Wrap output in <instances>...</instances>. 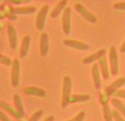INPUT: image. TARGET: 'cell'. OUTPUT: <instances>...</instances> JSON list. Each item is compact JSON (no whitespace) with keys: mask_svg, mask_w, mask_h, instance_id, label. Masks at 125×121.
<instances>
[{"mask_svg":"<svg viewBox=\"0 0 125 121\" xmlns=\"http://www.w3.org/2000/svg\"><path fill=\"white\" fill-rule=\"evenodd\" d=\"M85 118V112L84 111H80L78 114H76L74 118L70 119V120H66V121H83Z\"/></svg>","mask_w":125,"mask_h":121,"instance_id":"24","label":"cell"},{"mask_svg":"<svg viewBox=\"0 0 125 121\" xmlns=\"http://www.w3.org/2000/svg\"><path fill=\"white\" fill-rule=\"evenodd\" d=\"M90 100V96L86 95V94H83V95H71L70 100H69V105L70 104H75V103H84Z\"/></svg>","mask_w":125,"mask_h":121,"instance_id":"18","label":"cell"},{"mask_svg":"<svg viewBox=\"0 0 125 121\" xmlns=\"http://www.w3.org/2000/svg\"><path fill=\"white\" fill-rule=\"evenodd\" d=\"M0 51H1V42H0Z\"/></svg>","mask_w":125,"mask_h":121,"instance_id":"32","label":"cell"},{"mask_svg":"<svg viewBox=\"0 0 125 121\" xmlns=\"http://www.w3.org/2000/svg\"><path fill=\"white\" fill-rule=\"evenodd\" d=\"M112 113H113V120L115 121H125L124 120V117L117 111V110H112Z\"/></svg>","mask_w":125,"mask_h":121,"instance_id":"26","label":"cell"},{"mask_svg":"<svg viewBox=\"0 0 125 121\" xmlns=\"http://www.w3.org/2000/svg\"><path fill=\"white\" fill-rule=\"evenodd\" d=\"M48 12H49V6L45 5L41 7V9L38 11L37 19H35V26L39 31H42L45 26V21H47Z\"/></svg>","mask_w":125,"mask_h":121,"instance_id":"2","label":"cell"},{"mask_svg":"<svg viewBox=\"0 0 125 121\" xmlns=\"http://www.w3.org/2000/svg\"><path fill=\"white\" fill-rule=\"evenodd\" d=\"M99 67H100V70H101L102 76H103L105 79H109L110 78V69H109L107 62H106L105 55L102 56V57L99 60Z\"/></svg>","mask_w":125,"mask_h":121,"instance_id":"14","label":"cell"},{"mask_svg":"<svg viewBox=\"0 0 125 121\" xmlns=\"http://www.w3.org/2000/svg\"><path fill=\"white\" fill-rule=\"evenodd\" d=\"M30 43H31V37L29 35H26V36L22 39V43L21 46H20V57H26L27 54L29 52V47H30Z\"/></svg>","mask_w":125,"mask_h":121,"instance_id":"17","label":"cell"},{"mask_svg":"<svg viewBox=\"0 0 125 121\" xmlns=\"http://www.w3.org/2000/svg\"><path fill=\"white\" fill-rule=\"evenodd\" d=\"M123 85H125V77H120V78L116 79L115 82L112 83L110 86L106 87L104 93H105L107 96H111V95H113L120 87H122Z\"/></svg>","mask_w":125,"mask_h":121,"instance_id":"9","label":"cell"},{"mask_svg":"<svg viewBox=\"0 0 125 121\" xmlns=\"http://www.w3.org/2000/svg\"><path fill=\"white\" fill-rule=\"evenodd\" d=\"M103 116L105 121H113V113H112V110L107 104L103 105Z\"/></svg>","mask_w":125,"mask_h":121,"instance_id":"22","label":"cell"},{"mask_svg":"<svg viewBox=\"0 0 125 121\" xmlns=\"http://www.w3.org/2000/svg\"><path fill=\"white\" fill-rule=\"evenodd\" d=\"M13 104H14V108H16L20 113L23 114L24 110H23V106H22V100L20 98V96L18 94H14L13 95Z\"/></svg>","mask_w":125,"mask_h":121,"instance_id":"20","label":"cell"},{"mask_svg":"<svg viewBox=\"0 0 125 121\" xmlns=\"http://www.w3.org/2000/svg\"><path fill=\"white\" fill-rule=\"evenodd\" d=\"M42 113H43V110H38V111H35L34 113L31 116V118L29 119V121H38L39 119L41 118Z\"/></svg>","mask_w":125,"mask_h":121,"instance_id":"25","label":"cell"},{"mask_svg":"<svg viewBox=\"0 0 125 121\" xmlns=\"http://www.w3.org/2000/svg\"><path fill=\"white\" fill-rule=\"evenodd\" d=\"M92 78H93V84H94V87L96 89L101 88V70H100V67L96 63L93 64L92 67Z\"/></svg>","mask_w":125,"mask_h":121,"instance_id":"10","label":"cell"},{"mask_svg":"<svg viewBox=\"0 0 125 121\" xmlns=\"http://www.w3.org/2000/svg\"><path fill=\"white\" fill-rule=\"evenodd\" d=\"M20 84V62L18 58L12 60L11 65V85L12 87H18Z\"/></svg>","mask_w":125,"mask_h":121,"instance_id":"3","label":"cell"},{"mask_svg":"<svg viewBox=\"0 0 125 121\" xmlns=\"http://www.w3.org/2000/svg\"><path fill=\"white\" fill-rule=\"evenodd\" d=\"M109 60H110V66H111V73L112 75H117L118 74V55L117 51H116L115 46H111L109 52Z\"/></svg>","mask_w":125,"mask_h":121,"instance_id":"4","label":"cell"},{"mask_svg":"<svg viewBox=\"0 0 125 121\" xmlns=\"http://www.w3.org/2000/svg\"><path fill=\"white\" fill-rule=\"evenodd\" d=\"M0 121H10L9 117H8L1 109H0Z\"/></svg>","mask_w":125,"mask_h":121,"instance_id":"29","label":"cell"},{"mask_svg":"<svg viewBox=\"0 0 125 121\" xmlns=\"http://www.w3.org/2000/svg\"><path fill=\"white\" fill-rule=\"evenodd\" d=\"M49 53V36L47 33H42L40 37V55L47 56Z\"/></svg>","mask_w":125,"mask_h":121,"instance_id":"11","label":"cell"},{"mask_svg":"<svg viewBox=\"0 0 125 121\" xmlns=\"http://www.w3.org/2000/svg\"><path fill=\"white\" fill-rule=\"evenodd\" d=\"M0 108H1L2 110H5V111L11 113L12 116H13L14 118H17V119H21L22 117H23V114L20 113V112L18 111V110H17L14 107H11V106L8 105L7 103H5V101H1V100H0Z\"/></svg>","mask_w":125,"mask_h":121,"instance_id":"13","label":"cell"},{"mask_svg":"<svg viewBox=\"0 0 125 121\" xmlns=\"http://www.w3.org/2000/svg\"><path fill=\"white\" fill-rule=\"evenodd\" d=\"M113 96H115L116 98H124L125 99V90H123V89H117V90L113 94Z\"/></svg>","mask_w":125,"mask_h":121,"instance_id":"27","label":"cell"},{"mask_svg":"<svg viewBox=\"0 0 125 121\" xmlns=\"http://www.w3.org/2000/svg\"><path fill=\"white\" fill-rule=\"evenodd\" d=\"M53 120H54V117H52V116L48 117V118L45 119V121H53Z\"/></svg>","mask_w":125,"mask_h":121,"instance_id":"31","label":"cell"},{"mask_svg":"<svg viewBox=\"0 0 125 121\" xmlns=\"http://www.w3.org/2000/svg\"><path fill=\"white\" fill-rule=\"evenodd\" d=\"M0 63L3 64V65L9 66V65H12V60L9 57H7V56L2 55V54L0 53Z\"/></svg>","mask_w":125,"mask_h":121,"instance_id":"23","label":"cell"},{"mask_svg":"<svg viewBox=\"0 0 125 121\" xmlns=\"http://www.w3.org/2000/svg\"><path fill=\"white\" fill-rule=\"evenodd\" d=\"M7 31H8V39H9L10 47L14 50L17 47V45H18V34H17V31L12 24H8Z\"/></svg>","mask_w":125,"mask_h":121,"instance_id":"8","label":"cell"},{"mask_svg":"<svg viewBox=\"0 0 125 121\" xmlns=\"http://www.w3.org/2000/svg\"><path fill=\"white\" fill-rule=\"evenodd\" d=\"M106 53L105 50H100V51L95 52V53L91 54V55L86 56V57L83 58V64H91V63H94L95 60H100L102 56H104Z\"/></svg>","mask_w":125,"mask_h":121,"instance_id":"16","label":"cell"},{"mask_svg":"<svg viewBox=\"0 0 125 121\" xmlns=\"http://www.w3.org/2000/svg\"><path fill=\"white\" fill-rule=\"evenodd\" d=\"M14 13L18 14H24V13H32L35 11L34 7H17L13 9Z\"/></svg>","mask_w":125,"mask_h":121,"instance_id":"21","label":"cell"},{"mask_svg":"<svg viewBox=\"0 0 125 121\" xmlns=\"http://www.w3.org/2000/svg\"><path fill=\"white\" fill-rule=\"evenodd\" d=\"M64 44H65L66 46H70L75 50H81V51H87V50L90 49V46H89L86 43L82 42V41H78V40L66 39V40H64Z\"/></svg>","mask_w":125,"mask_h":121,"instance_id":"7","label":"cell"},{"mask_svg":"<svg viewBox=\"0 0 125 121\" xmlns=\"http://www.w3.org/2000/svg\"><path fill=\"white\" fill-rule=\"evenodd\" d=\"M114 9H116V10H123V11H125V2H116V3H114Z\"/></svg>","mask_w":125,"mask_h":121,"instance_id":"28","label":"cell"},{"mask_svg":"<svg viewBox=\"0 0 125 121\" xmlns=\"http://www.w3.org/2000/svg\"><path fill=\"white\" fill-rule=\"evenodd\" d=\"M112 105H113L114 108H115V109L125 118V105L118 99V98L114 97L113 99H112Z\"/></svg>","mask_w":125,"mask_h":121,"instance_id":"19","label":"cell"},{"mask_svg":"<svg viewBox=\"0 0 125 121\" xmlns=\"http://www.w3.org/2000/svg\"><path fill=\"white\" fill-rule=\"evenodd\" d=\"M66 5H68V0H60L57 3V6L53 8V10L51 11V18L54 19L57 17H59L66 8Z\"/></svg>","mask_w":125,"mask_h":121,"instance_id":"15","label":"cell"},{"mask_svg":"<svg viewBox=\"0 0 125 121\" xmlns=\"http://www.w3.org/2000/svg\"><path fill=\"white\" fill-rule=\"evenodd\" d=\"M71 91H72V79H71L70 76H65L63 78V87H62V100H61L62 108H66L69 106Z\"/></svg>","mask_w":125,"mask_h":121,"instance_id":"1","label":"cell"},{"mask_svg":"<svg viewBox=\"0 0 125 121\" xmlns=\"http://www.w3.org/2000/svg\"><path fill=\"white\" fill-rule=\"evenodd\" d=\"M120 51L122 52V53H125V41L122 43V45H121V47H120Z\"/></svg>","mask_w":125,"mask_h":121,"instance_id":"30","label":"cell"},{"mask_svg":"<svg viewBox=\"0 0 125 121\" xmlns=\"http://www.w3.org/2000/svg\"><path fill=\"white\" fill-rule=\"evenodd\" d=\"M74 8H75L76 11L81 14V17H83L86 21L91 22V23H95V22L97 21L96 17H95L93 13H91V12L89 11L83 5H81V3H76V5L74 6Z\"/></svg>","mask_w":125,"mask_h":121,"instance_id":"6","label":"cell"},{"mask_svg":"<svg viewBox=\"0 0 125 121\" xmlns=\"http://www.w3.org/2000/svg\"><path fill=\"white\" fill-rule=\"evenodd\" d=\"M71 8L66 7L64 11L62 12V29H63L64 34L69 35L71 33Z\"/></svg>","mask_w":125,"mask_h":121,"instance_id":"5","label":"cell"},{"mask_svg":"<svg viewBox=\"0 0 125 121\" xmlns=\"http://www.w3.org/2000/svg\"><path fill=\"white\" fill-rule=\"evenodd\" d=\"M23 93L26 95L29 96H37V97H44L45 91L40 87H35V86H29L27 88L23 89Z\"/></svg>","mask_w":125,"mask_h":121,"instance_id":"12","label":"cell"}]
</instances>
